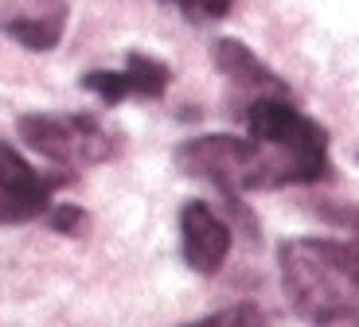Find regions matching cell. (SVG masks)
Instances as JSON below:
<instances>
[{
  "label": "cell",
  "instance_id": "obj_8",
  "mask_svg": "<svg viewBox=\"0 0 359 327\" xmlns=\"http://www.w3.org/2000/svg\"><path fill=\"white\" fill-rule=\"evenodd\" d=\"M211 59H215V67L234 86L250 90L254 97H289V86L269 71L243 39H215L211 43Z\"/></svg>",
  "mask_w": 359,
  "mask_h": 327
},
{
  "label": "cell",
  "instance_id": "obj_5",
  "mask_svg": "<svg viewBox=\"0 0 359 327\" xmlns=\"http://www.w3.org/2000/svg\"><path fill=\"white\" fill-rule=\"evenodd\" d=\"M234 242V226H226L207 203H188L180 211V253L188 261V269L203 277H215L223 269L226 253Z\"/></svg>",
  "mask_w": 359,
  "mask_h": 327
},
{
  "label": "cell",
  "instance_id": "obj_4",
  "mask_svg": "<svg viewBox=\"0 0 359 327\" xmlns=\"http://www.w3.org/2000/svg\"><path fill=\"white\" fill-rule=\"evenodd\" d=\"M67 183H71V176L36 172L8 141H0V222L43 218L51 207V195Z\"/></svg>",
  "mask_w": 359,
  "mask_h": 327
},
{
  "label": "cell",
  "instance_id": "obj_12",
  "mask_svg": "<svg viewBox=\"0 0 359 327\" xmlns=\"http://www.w3.org/2000/svg\"><path fill=\"white\" fill-rule=\"evenodd\" d=\"M332 218L348 230V238H340V242L348 249V265H351V277H355V288H359V211H332Z\"/></svg>",
  "mask_w": 359,
  "mask_h": 327
},
{
  "label": "cell",
  "instance_id": "obj_1",
  "mask_svg": "<svg viewBox=\"0 0 359 327\" xmlns=\"http://www.w3.org/2000/svg\"><path fill=\"white\" fill-rule=\"evenodd\" d=\"M250 137L203 133L176 148V168L191 179H207L226 195V203L243 214V191H278L297 183L332 179L328 133L313 117H305L289 97H254L246 106Z\"/></svg>",
  "mask_w": 359,
  "mask_h": 327
},
{
  "label": "cell",
  "instance_id": "obj_7",
  "mask_svg": "<svg viewBox=\"0 0 359 327\" xmlns=\"http://www.w3.org/2000/svg\"><path fill=\"white\" fill-rule=\"evenodd\" d=\"M0 32L24 51H55L67 32V0H24L16 12H0Z\"/></svg>",
  "mask_w": 359,
  "mask_h": 327
},
{
  "label": "cell",
  "instance_id": "obj_10",
  "mask_svg": "<svg viewBox=\"0 0 359 327\" xmlns=\"http://www.w3.org/2000/svg\"><path fill=\"white\" fill-rule=\"evenodd\" d=\"M47 226H51L55 234H67V238H74V234H82L86 230V211L82 207H74V203H51L47 207Z\"/></svg>",
  "mask_w": 359,
  "mask_h": 327
},
{
  "label": "cell",
  "instance_id": "obj_3",
  "mask_svg": "<svg viewBox=\"0 0 359 327\" xmlns=\"http://www.w3.org/2000/svg\"><path fill=\"white\" fill-rule=\"evenodd\" d=\"M16 133L59 168H94L117 156V137L90 113H24Z\"/></svg>",
  "mask_w": 359,
  "mask_h": 327
},
{
  "label": "cell",
  "instance_id": "obj_2",
  "mask_svg": "<svg viewBox=\"0 0 359 327\" xmlns=\"http://www.w3.org/2000/svg\"><path fill=\"white\" fill-rule=\"evenodd\" d=\"M281 292L313 327H359V288L340 238H293L278 249Z\"/></svg>",
  "mask_w": 359,
  "mask_h": 327
},
{
  "label": "cell",
  "instance_id": "obj_6",
  "mask_svg": "<svg viewBox=\"0 0 359 327\" xmlns=\"http://www.w3.org/2000/svg\"><path fill=\"white\" fill-rule=\"evenodd\" d=\"M168 82H172L168 67H164L161 59H153V55H141V51L129 55L121 71H86L82 74V86H86L90 94H98L106 106H117V102H126V97L156 102V97H164Z\"/></svg>",
  "mask_w": 359,
  "mask_h": 327
},
{
  "label": "cell",
  "instance_id": "obj_9",
  "mask_svg": "<svg viewBox=\"0 0 359 327\" xmlns=\"http://www.w3.org/2000/svg\"><path fill=\"white\" fill-rule=\"evenodd\" d=\"M184 327H273L266 319V312L254 308V304H231L223 312H211V316L196 319V323H184Z\"/></svg>",
  "mask_w": 359,
  "mask_h": 327
},
{
  "label": "cell",
  "instance_id": "obj_13",
  "mask_svg": "<svg viewBox=\"0 0 359 327\" xmlns=\"http://www.w3.org/2000/svg\"><path fill=\"white\" fill-rule=\"evenodd\" d=\"M355 160H359V152H355Z\"/></svg>",
  "mask_w": 359,
  "mask_h": 327
},
{
  "label": "cell",
  "instance_id": "obj_11",
  "mask_svg": "<svg viewBox=\"0 0 359 327\" xmlns=\"http://www.w3.org/2000/svg\"><path fill=\"white\" fill-rule=\"evenodd\" d=\"M164 4H176L184 16L191 20V24H211V20H223L226 12L234 8V0H164Z\"/></svg>",
  "mask_w": 359,
  "mask_h": 327
}]
</instances>
